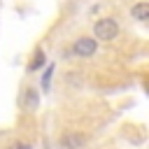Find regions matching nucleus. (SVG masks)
Here are the masks:
<instances>
[{
    "label": "nucleus",
    "mask_w": 149,
    "mask_h": 149,
    "mask_svg": "<svg viewBox=\"0 0 149 149\" xmlns=\"http://www.w3.org/2000/svg\"><path fill=\"white\" fill-rule=\"evenodd\" d=\"M93 33H95V40L112 42V40L119 37V23H116V19H112V16H102V19L95 21Z\"/></svg>",
    "instance_id": "obj_1"
},
{
    "label": "nucleus",
    "mask_w": 149,
    "mask_h": 149,
    "mask_svg": "<svg viewBox=\"0 0 149 149\" xmlns=\"http://www.w3.org/2000/svg\"><path fill=\"white\" fill-rule=\"evenodd\" d=\"M72 51H74V56H79V58H91V56L98 51V42H95V37H79V40L72 44Z\"/></svg>",
    "instance_id": "obj_2"
},
{
    "label": "nucleus",
    "mask_w": 149,
    "mask_h": 149,
    "mask_svg": "<svg viewBox=\"0 0 149 149\" xmlns=\"http://www.w3.org/2000/svg\"><path fill=\"white\" fill-rule=\"evenodd\" d=\"M84 144H86V135H81V133H65L63 137H61V147L63 149H84Z\"/></svg>",
    "instance_id": "obj_3"
},
{
    "label": "nucleus",
    "mask_w": 149,
    "mask_h": 149,
    "mask_svg": "<svg viewBox=\"0 0 149 149\" xmlns=\"http://www.w3.org/2000/svg\"><path fill=\"white\" fill-rule=\"evenodd\" d=\"M130 16L135 21H147L149 19V2H135L130 7Z\"/></svg>",
    "instance_id": "obj_4"
},
{
    "label": "nucleus",
    "mask_w": 149,
    "mask_h": 149,
    "mask_svg": "<svg viewBox=\"0 0 149 149\" xmlns=\"http://www.w3.org/2000/svg\"><path fill=\"white\" fill-rule=\"evenodd\" d=\"M37 102H40V95H37V91L35 88H28L26 91V109H33V107H37Z\"/></svg>",
    "instance_id": "obj_5"
},
{
    "label": "nucleus",
    "mask_w": 149,
    "mask_h": 149,
    "mask_svg": "<svg viewBox=\"0 0 149 149\" xmlns=\"http://www.w3.org/2000/svg\"><path fill=\"white\" fill-rule=\"evenodd\" d=\"M42 65H44V54H42V51H37V54H35V58H33V63H30V72H33V70H37V68H42Z\"/></svg>",
    "instance_id": "obj_6"
},
{
    "label": "nucleus",
    "mask_w": 149,
    "mask_h": 149,
    "mask_svg": "<svg viewBox=\"0 0 149 149\" xmlns=\"http://www.w3.org/2000/svg\"><path fill=\"white\" fill-rule=\"evenodd\" d=\"M51 72H54V68H47V72H44V79H42V84H44V88L49 86V79H51Z\"/></svg>",
    "instance_id": "obj_7"
},
{
    "label": "nucleus",
    "mask_w": 149,
    "mask_h": 149,
    "mask_svg": "<svg viewBox=\"0 0 149 149\" xmlns=\"http://www.w3.org/2000/svg\"><path fill=\"white\" fill-rule=\"evenodd\" d=\"M12 149H28V144H14Z\"/></svg>",
    "instance_id": "obj_8"
}]
</instances>
